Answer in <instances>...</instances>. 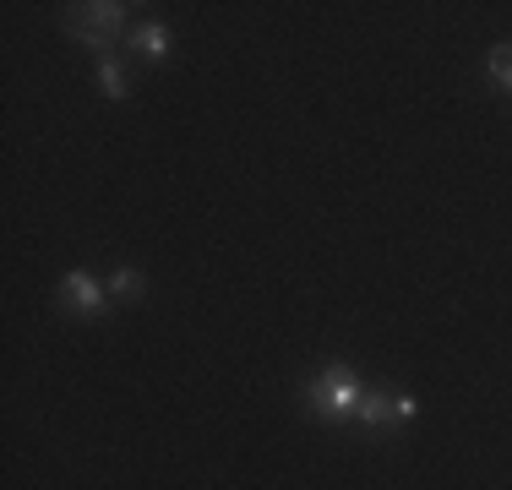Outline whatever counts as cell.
Instances as JSON below:
<instances>
[{"instance_id":"6da1fadb","label":"cell","mask_w":512,"mask_h":490,"mask_svg":"<svg viewBox=\"0 0 512 490\" xmlns=\"http://www.w3.org/2000/svg\"><path fill=\"white\" fill-rule=\"evenodd\" d=\"M126 11L131 6H115V0H99V6H71L66 11V33L71 39H82L93 49V55H115V33H120V22H126Z\"/></svg>"},{"instance_id":"7a4b0ae2","label":"cell","mask_w":512,"mask_h":490,"mask_svg":"<svg viewBox=\"0 0 512 490\" xmlns=\"http://www.w3.org/2000/svg\"><path fill=\"white\" fill-rule=\"evenodd\" d=\"M306 403H311V414H322V420H349V414L360 409V387H355V376H349L344 365H327V371L311 382Z\"/></svg>"},{"instance_id":"3957f363","label":"cell","mask_w":512,"mask_h":490,"mask_svg":"<svg viewBox=\"0 0 512 490\" xmlns=\"http://www.w3.org/2000/svg\"><path fill=\"white\" fill-rule=\"evenodd\" d=\"M60 300H66L77 316H99V311H104V294H99V284H93L82 267H77V273H66V284H60Z\"/></svg>"},{"instance_id":"277c9868","label":"cell","mask_w":512,"mask_h":490,"mask_svg":"<svg viewBox=\"0 0 512 490\" xmlns=\"http://www.w3.org/2000/svg\"><path fill=\"white\" fill-rule=\"evenodd\" d=\"M99 82H104V93L115 98V104H126V93H131V77H126V66H120L115 55H104V60H99Z\"/></svg>"},{"instance_id":"5b68a950","label":"cell","mask_w":512,"mask_h":490,"mask_svg":"<svg viewBox=\"0 0 512 490\" xmlns=\"http://www.w3.org/2000/svg\"><path fill=\"white\" fill-rule=\"evenodd\" d=\"M137 49L148 60H169V49H175V39H169L164 28H158V22H148V28H137Z\"/></svg>"},{"instance_id":"8992f818","label":"cell","mask_w":512,"mask_h":490,"mask_svg":"<svg viewBox=\"0 0 512 490\" xmlns=\"http://www.w3.org/2000/svg\"><path fill=\"white\" fill-rule=\"evenodd\" d=\"M485 71H491V82H496L502 93H512V44H496L491 60H485Z\"/></svg>"},{"instance_id":"52a82bcc","label":"cell","mask_w":512,"mask_h":490,"mask_svg":"<svg viewBox=\"0 0 512 490\" xmlns=\"http://www.w3.org/2000/svg\"><path fill=\"white\" fill-rule=\"evenodd\" d=\"M355 420L360 425H393V398H360V409H355Z\"/></svg>"},{"instance_id":"ba28073f","label":"cell","mask_w":512,"mask_h":490,"mask_svg":"<svg viewBox=\"0 0 512 490\" xmlns=\"http://www.w3.org/2000/svg\"><path fill=\"white\" fill-rule=\"evenodd\" d=\"M115 294H120V300H137V294H142V273H137V267H120V273H115Z\"/></svg>"},{"instance_id":"9c48e42d","label":"cell","mask_w":512,"mask_h":490,"mask_svg":"<svg viewBox=\"0 0 512 490\" xmlns=\"http://www.w3.org/2000/svg\"><path fill=\"white\" fill-rule=\"evenodd\" d=\"M414 409H420V403H414L409 392H393V420H414Z\"/></svg>"}]
</instances>
